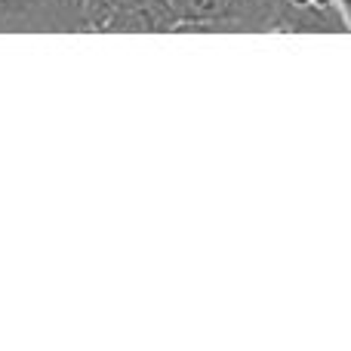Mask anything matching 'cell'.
Returning a JSON list of instances; mask_svg holds the SVG:
<instances>
[{"label": "cell", "mask_w": 351, "mask_h": 351, "mask_svg": "<svg viewBox=\"0 0 351 351\" xmlns=\"http://www.w3.org/2000/svg\"><path fill=\"white\" fill-rule=\"evenodd\" d=\"M0 31H47V22L40 12L0 6Z\"/></svg>", "instance_id": "3"}, {"label": "cell", "mask_w": 351, "mask_h": 351, "mask_svg": "<svg viewBox=\"0 0 351 351\" xmlns=\"http://www.w3.org/2000/svg\"><path fill=\"white\" fill-rule=\"evenodd\" d=\"M152 0H86L84 3V19H80V31L86 34H121L123 22L133 12H139Z\"/></svg>", "instance_id": "1"}, {"label": "cell", "mask_w": 351, "mask_h": 351, "mask_svg": "<svg viewBox=\"0 0 351 351\" xmlns=\"http://www.w3.org/2000/svg\"><path fill=\"white\" fill-rule=\"evenodd\" d=\"M86 0H43V16H47L49 31H80Z\"/></svg>", "instance_id": "2"}]
</instances>
